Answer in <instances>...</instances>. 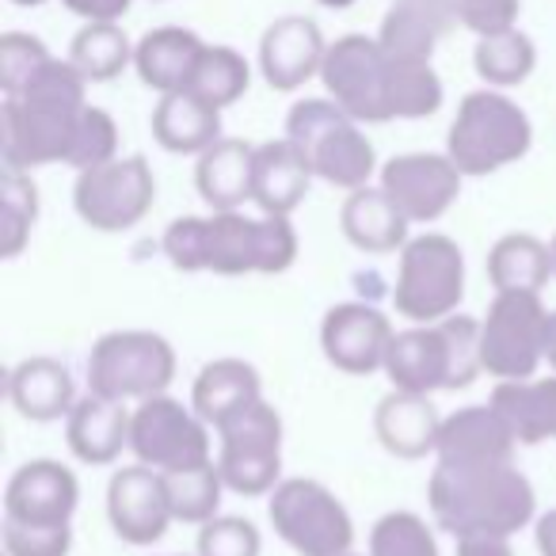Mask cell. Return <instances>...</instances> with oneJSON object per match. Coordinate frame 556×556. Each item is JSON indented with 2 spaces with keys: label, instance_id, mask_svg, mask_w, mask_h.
<instances>
[{
  "label": "cell",
  "instance_id": "ffe728a7",
  "mask_svg": "<svg viewBox=\"0 0 556 556\" xmlns=\"http://www.w3.org/2000/svg\"><path fill=\"white\" fill-rule=\"evenodd\" d=\"M450 374H454V358H450L446 328L439 325H412L393 336L386 355V378L393 389L404 393H439L450 389Z\"/></svg>",
  "mask_w": 556,
  "mask_h": 556
},
{
  "label": "cell",
  "instance_id": "836d02e7",
  "mask_svg": "<svg viewBox=\"0 0 556 556\" xmlns=\"http://www.w3.org/2000/svg\"><path fill=\"white\" fill-rule=\"evenodd\" d=\"M472 65H477L480 80H484L488 88H515L533 73V65H538V50H533L530 35H522L518 27H510V31L477 39Z\"/></svg>",
  "mask_w": 556,
  "mask_h": 556
},
{
  "label": "cell",
  "instance_id": "52a82bcc",
  "mask_svg": "<svg viewBox=\"0 0 556 556\" xmlns=\"http://www.w3.org/2000/svg\"><path fill=\"white\" fill-rule=\"evenodd\" d=\"M465 298V255L446 232H424L401 248L393 309L408 325H439Z\"/></svg>",
  "mask_w": 556,
  "mask_h": 556
},
{
  "label": "cell",
  "instance_id": "7c38bea8",
  "mask_svg": "<svg viewBox=\"0 0 556 556\" xmlns=\"http://www.w3.org/2000/svg\"><path fill=\"white\" fill-rule=\"evenodd\" d=\"M156 202V176L146 156H115L108 164L77 172L73 206L96 232H126L146 222Z\"/></svg>",
  "mask_w": 556,
  "mask_h": 556
},
{
  "label": "cell",
  "instance_id": "d590c367",
  "mask_svg": "<svg viewBox=\"0 0 556 556\" xmlns=\"http://www.w3.org/2000/svg\"><path fill=\"white\" fill-rule=\"evenodd\" d=\"M252 85V70L232 47H206L194 65V77L184 92H194L199 100H206L210 108L225 111L240 100Z\"/></svg>",
  "mask_w": 556,
  "mask_h": 556
},
{
  "label": "cell",
  "instance_id": "7402d4cb",
  "mask_svg": "<svg viewBox=\"0 0 556 556\" xmlns=\"http://www.w3.org/2000/svg\"><path fill=\"white\" fill-rule=\"evenodd\" d=\"M130 412L108 396H80L65 416V442L73 457L85 465H115L123 450H130Z\"/></svg>",
  "mask_w": 556,
  "mask_h": 556
},
{
  "label": "cell",
  "instance_id": "2e32d148",
  "mask_svg": "<svg viewBox=\"0 0 556 556\" xmlns=\"http://www.w3.org/2000/svg\"><path fill=\"white\" fill-rule=\"evenodd\" d=\"M393 325L386 313L363 302H343L332 305L320 320V348L325 358L336 370L351 374V378H370V374L386 370L389 343H393Z\"/></svg>",
  "mask_w": 556,
  "mask_h": 556
},
{
  "label": "cell",
  "instance_id": "603a6c76",
  "mask_svg": "<svg viewBox=\"0 0 556 556\" xmlns=\"http://www.w3.org/2000/svg\"><path fill=\"white\" fill-rule=\"evenodd\" d=\"M457 27L450 0H393L381 20V50L389 58H412V62H431L439 39H446Z\"/></svg>",
  "mask_w": 556,
  "mask_h": 556
},
{
  "label": "cell",
  "instance_id": "f35d334b",
  "mask_svg": "<svg viewBox=\"0 0 556 556\" xmlns=\"http://www.w3.org/2000/svg\"><path fill=\"white\" fill-rule=\"evenodd\" d=\"M370 556H439V541L416 510H389L370 530Z\"/></svg>",
  "mask_w": 556,
  "mask_h": 556
},
{
  "label": "cell",
  "instance_id": "5bb4252c",
  "mask_svg": "<svg viewBox=\"0 0 556 556\" xmlns=\"http://www.w3.org/2000/svg\"><path fill=\"white\" fill-rule=\"evenodd\" d=\"M462 168L450 153H401L381 164L378 187L412 225H431L450 214L462 194Z\"/></svg>",
  "mask_w": 556,
  "mask_h": 556
},
{
  "label": "cell",
  "instance_id": "4fadbf2b",
  "mask_svg": "<svg viewBox=\"0 0 556 556\" xmlns=\"http://www.w3.org/2000/svg\"><path fill=\"white\" fill-rule=\"evenodd\" d=\"M320 80L328 100H336L358 123H393L389 111V54L378 39L343 35L328 47Z\"/></svg>",
  "mask_w": 556,
  "mask_h": 556
},
{
  "label": "cell",
  "instance_id": "f907efd6",
  "mask_svg": "<svg viewBox=\"0 0 556 556\" xmlns=\"http://www.w3.org/2000/svg\"><path fill=\"white\" fill-rule=\"evenodd\" d=\"M12 4H20V9H39V4H47V0H12Z\"/></svg>",
  "mask_w": 556,
  "mask_h": 556
},
{
  "label": "cell",
  "instance_id": "b9f144b4",
  "mask_svg": "<svg viewBox=\"0 0 556 556\" xmlns=\"http://www.w3.org/2000/svg\"><path fill=\"white\" fill-rule=\"evenodd\" d=\"M263 538L248 518L217 515L199 526V556H260Z\"/></svg>",
  "mask_w": 556,
  "mask_h": 556
},
{
  "label": "cell",
  "instance_id": "44dd1931",
  "mask_svg": "<svg viewBox=\"0 0 556 556\" xmlns=\"http://www.w3.org/2000/svg\"><path fill=\"white\" fill-rule=\"evenodd\" d=\"M439 431L442 416L434 412L431 396L424 393L393 389L389 396H381L378 412H374V434L401 462H419V457L434 454L439 450Z\"/></svg>",
  "mask_w": 556,
  "mask_h": 556
},
{
  "label": "cell",
  "instance_id": "cb8c5ba5",
  "mask_svg": "<svg viewBox=\"0 0 556 556\" xmlns=\"http://www.w3.org/2000/svg\"><path fill=\"white\" fill-rule=\"evenodd\" d=\"M313 179H317V176L309 172L305 156L298 153L290 138L263 141V146H255L252 202L260 206V214L290 217L305 202Z\"/></svg>",
  "mask_w": 556,
  "mask_h": 556
},
{
  "label": "cell",
  "instance_id": "8fae6325",
  "mask_svg": "<svg viewBox=\"0 0 556 556\" xmlns=\"http://www.w3.org/2000/svg\"><path fill=\"white\" fill-rule=\"evenodd\" d=\"M548 313L541 294H495L480 320V363L500 381H526L545 363Z\"/></svg>",
  "mask_w": 556,
  "mask_h": 556
},
{
  "label": "cell",
  "instance_id": "6da1fadb",
  "mask_svg": "<svg viewBox=\"0 0 556 556\" xmlns=\"http://www.w3.org/2000/svg\"><path fill=\"white\" fill-rule=\"evenodd\" d=\"M164 255L187 275H282L298 260V229L290 217L210 210L206 217H176L164 232Z\"/></svg>",
  "mask_w": 556,
  "mask_h": 556
},
{
  "label": "cell",
  "instance_id": "4dcf8cb0",
  "mask_svg": "<svg viewBox=\"0 0 556 556\" xmlns=\"http://www.w3.org/2000/svg\"><path fill=\"white\" fill-rule=\"evenodd\" d=\"M488 404L507 419L518 446H541L556 439V378L500 381Z\"/></svg>",
  "mask_w": 556,
  "mask_h": 556
},
{
  "label": "cell",
  "instance_id": "8d00e7d4",
  "mask_svg": "<svg viewBox=\"0 0 556 556\" xmlns=\"http://www.w3.org/2000/svg\"><path fill=\"white\" fill-rule=\"evenodd\" d=\"M164 480H168L176 522L206 526L210 518L222 515V495L229 492V488H225L217 462L194 465V469H184V472H164Z\"/></svg>",
  "mask_w": 556,
  "mask_h": 556
},
{
  "label": "cell",
  "instance_id": "ac0fdd59",
  "mask_svg": "<svg viewBox=\"0 0 556 556\" xmlns=\"http://www.w3.org/2000/svg\"><path fill=\"white\" fill-rule=\"evenodd\" d=\"M325 54V35L313 20L282 16L260 39V73L275 92H298L305 80L320 77Z\"/></svg>",
  "mask_w": 556,
  "mask_h": 556
},
{
  "label": "cell",
  "instance_id": "bcb514c9",
  "mask_svg": "<svg viewBox=\"0 0 556 556\" xmlns=\"http://www.w3.org/2000/svg\"><path fill=\"white\" fill-rule=\"evenodd\" d=\"M457 556H515L510 538L500 533H469V538H457Z\"/></svg>",
  "mask_w": 556,
  "mask_h": 556
},
{
  "label": "cell",
  "instance_id": "f1b7e54d",
  "mask_svg": "<svg viewBox=\"0 0 556 556\" xmlns=\"http://www.w3.org/2000/svg\"><path fill=\"white\" fill-rule=\"evenodd\" d=\"M255 401H263V378L244 358H214V363L202 366L191 389V408L214 431Z\"/></svg>",
  "mask_w": 556,
  "mask_h": 556
},
{
  "label": "cell",
  "instance_id": "7dc6e473",
  "mask_svg": "<svg viewBox=\"0 0 556 556\" xmlns=\"http://www.w3.org/2000/svg\"><path fill=\"white\" fill-rule=\"evenodd\" d=\"M533 541H538L541 556H556V507L545 510V515L533 522Z\"/></svg>",
  "mask_w": 556,
  "mask_h": 556
},
{
  "label": "cell",
  "instance_id": "f6af8a7d",
  "mask_svg": "<svg viewBox=\"0 0 556 556\" xmlns=\"http://www.w3.org/2000/svg\"><path fill=\"white\" fill-rule=\"evenodd\" d=\"M62 4L85 24H118L130 12L134 0H62Z\"/></svg>",
  "mask_w": 556,
  "mask_h": 556
},
{
  "label": "cell",
  "instance_id": "484cf974",
  "mask_svg": "<svg viewBox=\"0 0 556 556\" xmlns=\"http://www.w3.org/2000/svg\"><path fill=\"white\" fill-rule=\"evenodd\" d=\"M408 217L396 210V202L389 199L381 187H358V191H348L340 210V229L358 252L370 255H389L401 252L408 244Z\"/></svg>",
  "mask_w": 556,
  "mask_h": 556
},
{
  "label": "cell",
  "instance_id": "c3c4849f",
  "mask_svg": "<svg viewBox=\"0 0 556 556\" xmlns=\"http://www.w3.org/2000/svg\"><path fill=\"white\" fill-rule=\"evenodd\" d=\"M545 363L556 370V313H548V332H545Z\"/></svg>",
  "mask_w": 556,
  "mask_h": 556
},
{
  "label": "cell",
  "instance_id": "681fc988",
  "mask_svg": "<svg viewBox=\"0 0 556 556\" xmlns=\"http://www.w3.org/2000/svg\"><path fill=\"white\" fill-rule=\"evenodd\" d=\"M317 4H325V9H332V12H343V9H351L355 0H317Z\"/></svg>",
  "mask_w": 556,
  "mask_h": 556
},
{
  "label": "cell",
  "instance_id": "8992f818",
  "mask_svg": "<svg viewBox=\"0 0 556 556\" xmlns=\"http://www.w3.org/2000/svg\"><path fill=\"white\" fill-rule=\"evenodd\" d=\"M176 378V351L161 332L118 328L96 340L88 355V393L118 404H141L156 393H168Z\"/></svg>",
  "mask_w": 556,
  "mask_h": 556
},
{
  "label": "cell",
  "instance_id": "7bdbcfd3",
  "mask_svg": "<svg viewBox=\"0 0 556 556\" xmlns=\"http://www.w3.org/2000/svg\"><path fill=\"white\" fill-rule=\"evenodd\" d=\"M73 522L70 526H35L9 522L4 518V553L9 556H70Z\"/></svg>",
  "mask_w": 556,
  "mask_h": 556
},
{
  "label": "cell",
  "instance_id": "4316f807",
  "mask_svg": "<svg viewBox=\"0 0 556 556\" xmlns=\"http://www.w3.org/2000/svg\"><path fill=\"white\" fill-rule=\"evenodd\" d=\"M206 42L187 27H156L134 47V70H138L141 85L153 92H184L194 77Z\"/></svg>",
  "mask_w": 556,
  "mask_h": 556
},
{
  "label": "cell",
  "instance_id": "5b68a950",
  "mask_svg": "<svg viewBox=\"0 0 556 556\" xmlns=\"http://www.w3.org/2000/svg\"><path fill=\"white\" fill-rule=\"evenodd\" d=\"M530 146V115L500 88H480L465 96L446 134V153L462 168V176H492L522 161Z\"/></svg>",
  "mask_w": 556,
  "mask_h": 556
},
{
  "label": "cell",
  "instance_id": "ee69618b",
  "mask_svg": "<svg viewBox=\"0 0 556 556\" xmlns=\"http://www.w3.org/2000/svg\"><path fill=\"white\" fill-rule=\"evenodd\" d=\"M450 9H454L457 24L469 27L477 39H484V35L510 31L518 24L522 0H450Z\"/></svg>",
  "mask_w": 556,
  "mask_h": 556
},
{
  "label": "cell",
  "instance_id": "277c9868",
  "mask_svg": "<svg viewBox=\"0 0 556 556\" xmlns=\"http://www.w3.org/2000/svg\"><path fill=\"white\" fill-rule=\"evenodd\" d=\"M287 138L305 156L309 172L340 191H358L378 172L374 141L363 123L351 118L336 100H302L287 115Z\"/></svg>",
  "mask_w": 556,
  "mask_h": 556
},
{
  "label": "cell",
  "instance_id": "30bf717a",
  "mask_svg": "<svg viewBox=\"0 0 556 556\" xmlns=\"http://www.w3.org/2000/svg\"><path fill=\"white\" fill-rule=\"evenodd\" d=\"M214 427L168 393H156L130 412V454L161 472H184L214 462Z\"/></svg>",
  "mask_w": 556,
  "mask_h": 556
},
{
  "label": "cell",
  "instance_id": "ba28073f",
  "mask_svg": "<svg viewBox=\"0 0 556 556\" xmlns=\"http://www.w3.org/2000/svg\"><path fill=\"white\" fill-rule=\"evenodd\" d=\"M267 518L298 556H343L355 545V522L332 488L290 477L270 492Z\"/></svg>",
  "mask_w": 556,
  "mask_h": 556
},
{
  "label": "cell",
  "instance_id": "d4e9b609",
  "mask_svg": "<svg viewBox=\"0 0 556 556\" xmlns=\"http://www.w3.org/2000/svg\"><path fill=\"white\" fill-rule=\"evenodd\" d=\"M9 401L31 424H54V419H65L73 412L77 386H73L70 366H62L58 358L35 355L24 358L20 366H12Z\"/></svg>",
  "mask_w": 556,
  "mask_h": 556
},
{
  "label": "cell",
  "instance_id": "74e56055",
  "mask_svg": "<svg viewBox=\"0 0 556 556\" xmlns=\"http://www.w3.org/2000/svg\"><path fill=\"white\" fill-rule=\"evenodd\" d=\"M442 108V80L431 62L389 58V111L393 118H427Z\"/></svg>",
  "mask_w": 556,
  "mask_h": 556
},
{
  "label": "cell",
  "instance_id": "e575fe53",
  "mask_svg": "<svg viewBox=\"0 0 556 556\" xmlns=\"http://www.w3.org/2000/svg\"><path fill=\"white\" fill-rule=\"evenodd\" d=\"M70 62L85 73L88 85H103L134 62V47L118 24H85L70 47Z\"/></svg>",
  "mask_w": 556,
  "mask_h": 556
},
{
  "label": "cell",
  "instance_id": "3957f363",
  "mask_svg": "<svg viewBox=\"0 0 556 556\" xmlns=\"http://www.w3.org/2000/svg\"><path fill=\"white\" fill-rule=\"evenodd\" d=\"M434 526L454 538L469 533H500L515 538L518 530L533 522L538 495L533 484L515 469V462L495 465H446L431 472L427 484Z\"/></svg>",
  "mask_w": 556,
  "mask_h": 556
},
{
  "label": "cell",
  "instance_id": "f5cc1de1",
  "mask_svg": "<svg viewBox=\"0 0 556 556\" xmlns=\"http://www.w3.org/2000/svg\"><path fill=\"white\" fill-rule=\"evenodd\" d=\"M343 556H358V553H343Z\"/></svg>",
  "mask_w": 556,
  "mask_h": 556
},
{
  "label": "cell",
  "instance_id": "9a60e30c",
  "mask_svg": "<svg viewBox=\"0 0 556 556\" xmlns=\"http://www.w3.org/2000/svg\"><path fill=\"white\" fill-rule=\"evenodd\" d=\"M108 518L115 538L126 541V545H156L168 533V526L176 522L164 472L141 462L115 469L108 484Z\"/></svg>",
  "mask_w": 556,
  "mask_h": 556
},
{
  "label": "cell",
  "instance_id": "1f68e13d",
  "mask_svg": "<svg viewBox=\"0 0 556 556\" xmlns=\"http://www.w3.org/2000/svg\"><path fill=\"white\" fill-rule=\"evenodd\" d=\"M553 275V248L533 232H507L488 252V282L495 287V294H510V290L541 294Z\"/></svg>",
  "mask_w": 556,
  "mask_h": 556
},
{
  "label": "cell",
  "instance_id": "7a4b0ae2",
  "mask_svg": "<svg viewBox=\"0 0 556 556\" xmlns=\"http://www.w3.org/2000/svg\"><path fill=\"white\" fill-rule=\"evenodd\" d=\"M85 73L73 62L50 58L39 77L16 96L0 103V156L9 168H42V164H65L73 130H77L85 100Z\"/></svg>",
  "mask_w": 556,
  "mask_h": 556
},
{
  "label": "cell",
  "instance_id": "60d3db41",
  "mask_svg": "<svg viewBox=\"0 0 556 556\" xmlns=\"http://www.w3.org/2000/svg\"><path fill=\"white\" fill-rule=\"evenodd\" d=\"M47 62H50V50L35 35H20V31L0 35V88H4V96H16L20 88L31 85Z\"/></svg>",
  "mask_w": 556,
  "mask_h": 556
},
{
  "label": "cell",
  "instance_id": "d6a6232c",
  "mask_svg": "<svg viewBox=\"0 0 556 556\" xmlns=\"http://www.w3.org/2000/svg\"><path fill=\"white\" fill-rule=\"evenodd\" d=\"M39 222V187L31 172L9 168L0 176V255L16 260L31 240V229Z\"/></svg>",
  "mask_w": 556,
  "mask_h": 556
},
{
  "label": "cell",
  "instance_id": "83f0119b",
  "mask_svg": "<svg viewBox=\"0 0 556 556\" xmlns=\"http://www.w3.org/2000/svg\"><path fill=\"white\" fill-rule=\"evenodd\" d=\"M153 138L176 156H202L214 141H222V111L210 108L194 92H168L153 108Z\"/></svg>",
  "mask_w": 556,
  "mask_h": 556
},
{
  "label": "cell",
  "instance_id": "d6986e66",
  "mask_svg": "<svg viewBox=\"0 0 556 556\" xmlns=\"http://www.w3.org/2000/svg\"><path fill=\"white\" fill-rule=\"evenodd\" d=\"M515 450L518 439L510 434L507 419L492 404H469L454 416H442L434 457L446 465H495L515 462Z\"/></svg>",
  "mask_w": 556,
  "mask_h": 556
},
{
  "label": "cell",
  "instance_id": "9c48e42d",
  "mask_svg": "<svg viewBox=\"0 0 556 556\" xmlns=\"http://www.w3.org/2000/svg\"><path fill=\"white\" fill-rule=\"evenodd\" d=\"M217 469L225 488L248 500L282 484V416L267 401L248 404L217 427Z\"/></svg>",
  "mask_w": 556,
  "mask_h": 556
},
{
  "label": "cell",
  "instance_id": "ab89813d",
  "mask_svg": "<svg viewBox=\"0 0 556 556\" xmlns=\"http://www.w3.org/2000/svg\"><path fill=\"white\" fill-rule=\"evenodd\" d=\"M118 156V126L115 118L103 108H92L88 103L77 118V130H73L70 153H65V164L77 172L96 168V164H108Z\"/></svg>",
  "mask_w": 556,
  "mask_h": 556
},
{
  "label": "cell",
  "instance_id": "816d5d0a",
  "mask_svg": "<svg viewBox=\"0 0 556 556\" xmlns=\"http://www.w3.org/2000/svg\"><path fill=\"white\" fill-rule=\"evenodd\" d=\"M548 248H553V270H556V232H553V240H548Z\"/></svg>",
  "mask_w": 556,
  "mask_h": 556
},
{
  "label": "cell",
  "instance_id": "f546056e",
  "mask_svg": "<svg viewBox=\"0 0 556 556\" xmlns=\"http://www.w3.org/2000/svg\"><path fill=\"white\" fill-rule=\"evenodd\" d=\"M255 146L237 138H222L194 164V187L210 210H240L252 202Z\"/></svg>",
  "mask_w": 556,
  "mask_h": 556
},
{
  "label": "cell",
  "instance_id": "e0dca14e",
  "mask_svg": "<svg viewBox=\"0 0 556 556\" xmlns=\"http://www.w3.org/2000/svg\"><path fill=\"white\" fill-rule=\"evenodd\" d=\"M80 503L77 472L54 457H35L12 472L4 488V518L35 526H70Z\"/></svg>",
  "mask_w": 556,
  "mask_h": 556
}]
</instances>
